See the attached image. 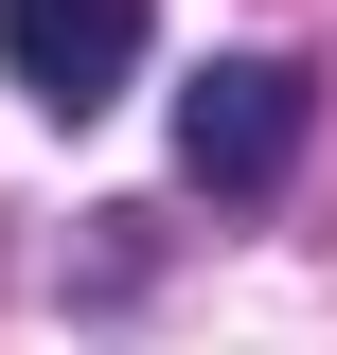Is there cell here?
Returning a JSON list of instances; mask_svg holds the SVG:
<instances>
[{
  "label": "cell",
  "instance_id": "cell-1",
  "mask_svg": "<svg viewBox=\"0 0 337 355\" xmlns=\"http://www.w3.org/2000/svg\"><path fill=\"white\" fill-rule=\"evenodd\" d=\"M302 107H320V89H302L284 53H213V71L178 89V178H196V196H284Z\"/></svg>",
  "mask_w": 337,
  "mask_h": 355
},
{
  "label": "cell",
  "instance_id": "cell-2",
  "mask_svg": "<svg viewBox=\"0 0 337 355\" xmlns=\"http://www.w3.org/2000/svg\"><path fill=\"white\" fill-rule=\"evenodd\" d=\"M0 71L36 89L53 125L125 107V71H142V0H0Z\"/></svg>",
  "mask_w": 337,
  "mask_h": 355
}]
</instances>
